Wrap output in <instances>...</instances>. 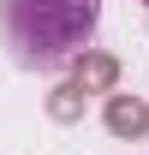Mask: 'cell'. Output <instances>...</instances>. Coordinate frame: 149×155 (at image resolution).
<instances>
[{"instance_id": "obj_1", "label": "cell", "mask_w": 149, "mask_h": 155, "mask_svg": "<svg viewBox=\"0 0 149 155\" xmlns=\"http://www.w3.org/2000/svg\"><path fill=\"white\" fill-rule=\"evenodd\" d=\"M101 0H0V42L24 72H60L95 42Z\"/></svg>"}, {"instance_id": "obj_2", "label": "cell", "mask_w": 149, "mask_h": 155, "mask_svg": "<svg viewBox=\"0 0 149 155\" xmlns=\"http://www.w3.org/2000/svg\"><path fill=\"white\" fill-rule=\"evenodd\" d=\"M143 6H149V0H143Z\"/></svg>"}]
</instances>
